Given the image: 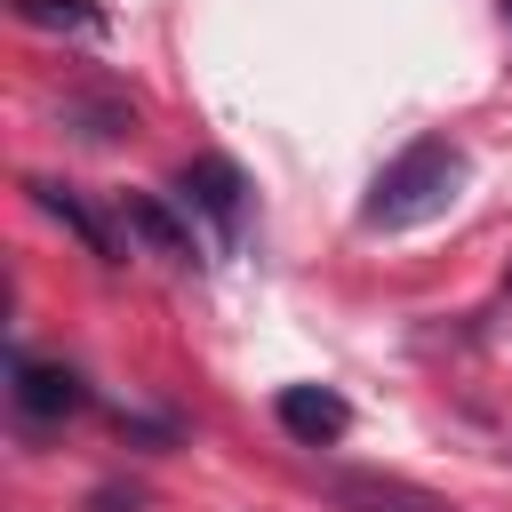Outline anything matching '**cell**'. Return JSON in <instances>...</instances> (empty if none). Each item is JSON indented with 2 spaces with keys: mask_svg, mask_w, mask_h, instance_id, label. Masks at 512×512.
<instances>
[{
  "mask_svg": "<svg viewBox=\"0 0 512 512\" xmlns=\"http://www.w3.org/2000/svg\"><path fill=\"white\" fill-rule=\"evenodd\" d=\"M24 192H32V208H40L48 224H64V232H72V240H80L96 264H120V240H112V224H104V216H96V208H88L72 184H56V176H24Z\"/></svg>",
  "mask_w": 512,
  "mask_h": 512,
  "instance_id": "cell-4",
  "label": "cell"
},
{
  "mask_svg": "<svg viewBox=\"0 0 512 512\" xmlns=\"http://www.w3.org/2000/svg\"><path fill=\"white\" fill-rule=\"evenodd\" d=\"M328 496L344 512H456L448 496H432L416 480H392V472H328Z\"/></svg>",
  "mask_w": 512,
  "mask_h": 512,
  "instance_id": "cell-5",
  "label": "cell"
},
{
  "mask_svg": "<svg viewBox=\"0 0 512 512\" xmlns=\"http://www.w3.org/2000/svg\"><path fill=\"white\" fill-rule=\"evenodd\" d=\"M88 512H136V496H120V488H96V496H88Z\"/></svg>",
  "mask_w": 512,
  "mask_h": 512,
  "instance_id": "cell-10",
  "label": "cell"
},
{
  "mask_svg": "<svg viewBox=\"0 0 512 512\" xmlns=\"http://www.w3.org/2000/svg\"><path fill=\"white\" fill-rule=\"evenodd\" d=\"M8 400H16V416H24L32 432H48V424H64V416L88 408V384H80V368H64V360H32V352H16V384H8Z\"/></svg>",
  "mask_w": 512,
  "mask_h": 512,
  "instance_id": "cell-3",
  "label": "cell"
},
{
  "mask_svg": "<svg viewBox=\"0 0 512 512\" xmlns=\"http://www.w3.org/2000/svg\"><path fill=\"white\" fill-rule=\"evenodd\" d=\"M120 216H128V232L144 240V256H160V264H200V240H192V224H184L168 200H152V192H120Z\"/></svg>",
  "mask_w": 512,
  "mask_h": 512,
  "instance_id": "cell-6",
  "label": "cell"
},
{
  "mask_svg": "<svg viewBox=\"0 0 512 512\" xmlns=\"http://www.w3.org/2000/svg\"><path fill=\"white\" fill-rule=\"evenodd\" d=\"M456 184H464V152L448 144V136H416L376 184H368V208H360V224H376V232H408V224H432V216H448V200H456Z\"/></svg>",
  "mask_w": 512,
  "mask_h": 512,
  "instance_id": "cell-1",
  "label": "cell"
},
{
  "mask_svg": "<svg viewBox=\"0 0 512 512\" xmlns=\"http://www.w3.org/2000/svg\"><path fill=\"white\" fill-rule=\"evenodd\" d=\"M272 416H280V432L304 440V448H328V440H344V424H352V408H344L328 384H288V392L272 400Z\"/></svg>",
  "mask_w": 512,
  "mask_h": 512,
  "instance_id": "cell-7",
  "label": "cell"
},
{
  "mask_svg": "<svg viewBox=\"0 0 512 512\" xmlns=\"http://www.w3.org/2000/svg\"><path fill=\"white\" fill-rule=\"evenodd\" d=\"M504 24H512V0H504Z\"/></svg>",
  "mask_w": 512,
  "mask_h": 512,
  "instance_id": "cell-11",
  "label": "cell"
},
{
  "mask_svg": "<svg viewBox=\"0 0 512 512\" xmlns=\"http://www.w3.org/2000/svg\"><path fill=\"white\" fill-rule=\"evenodd\" d=\"M64 112L80 120V136H88V144H104V136H120V128H128V104H96V96H72Z\"/></svg>",
  "mask_w": 512,
  "mask_h": 512,
  "instance_id": "cell-9",
  "label": "cell"
},
{
  "mask_svg": "<svg viewBox=\"0 0 512 512\" xmlns=\"http://www.w3.org/2000/svg\"><path fill=\"white\" fill-rule=\"evenodd\" d=\"M504 296H512V280H504Z\"/></svg>",
  "mask_w": 512,
  "mask_h": 512,
  "instance_id": "cell-12",
  "label": "cell"
},
{
  "mask_svg": "<svg viewBox=\"0 0 512 512\" xmlns=\"http://www.w3.org/2000/svg\"><path fill=\"white\" fill-rule=\"evenodd\" d=\"M24 24H48V32H104V8L96 0H8Z\"/></svg>",
  "mask_w": 512,
  "mask_h": 512,
  "instance_id": "cell-8",
  "label": "cell"
},
{
  "mask_svg": "<svg viewBox=\"0 0 512 512\" xmlns=\"http://www.w3.org/2000/svg\"><path fill=\"white\" fill-rule=\"evenodd\" d=\"M176 200H184V208H200V216L216 224V248H240V232H248V184H240V168H232L224 152L184 160Z\"/></svg>",
  "mask_w": 512,
  "mask_h": 512,
  "instance_id": "cell-2",
  "label": "cell"
}]
</instances>
